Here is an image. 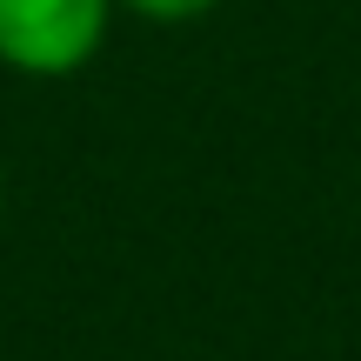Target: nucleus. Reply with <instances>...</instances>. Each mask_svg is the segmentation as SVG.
<instances>
[{
    "label": "nucleus",
    "instance_id": "obj_1",
    "mask_svg": "<svg viewBox=\"0 0 361 361\" xmlns=\"http://www.w3.org/2000/svg\"><path fill=\"white\" fill-rule=\"evenodd\" d=\"M114 0H0V67L20 80H67L101 61Z\"/></svg>",
    "mask_w": 361,
    "mask_h": 361
},
{
    "label": "nucleus",
    "instance_id": "obj_2",
    "mask_svg": "<svg viewBox=\"0 0 361 361\" xmlns=\"http://www.w3.org/2000/svg\"><path fill=\"white\" fill-rule=\"evenodd\" d=\"M114 7L134 13V20H154V27H188L201 13H214L221 0H114Z\"/></svg>",
    "mask_w": 361,
    "mask_h": 361
}]
</instances>
